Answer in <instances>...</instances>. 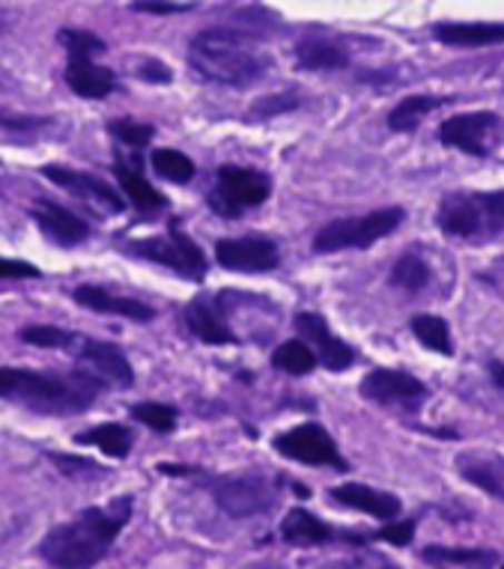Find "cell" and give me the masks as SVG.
I'll use <instances>...</instances> for the list:
<instances>
[{
	"mask_svg": "<svg viewBox=\"0 0 504 569\" xmlns=\"http://www.w3.org/2000/svg\"><path fill=\"white\" fill-rule=\"evenodd\" d=\"M108 134H111L113 140H120L122 147H129V150H144V147H150V140L156 138V126L120 117V120L108 122Z\"/></svg>",
	"mask_w": 504,
	"mask_h": 569,
	"instance_id": "d590c367",
	"label": "cell"
},
{
	"mask_svg": "<svg viewBox=\"0 0 504 569\" xmlns=\"http://www.w3.org/2000/svg\"><path fill=\"white\" fill-rule=\"evenodd\" d=\"M275 450H278L284 459H293V462H302V466H328L337 468V471H349V462L344 459L340 448L335 445V439L328 436V430L323 423H299L293 430L275 436Z\"/></svg>",
	"mask_w": 504,
	"mask_h": 569,
	"instance_id": "8fae6325",
	"label": "cell"
},
{
	"mask_svg": "<svg viewBox=\"0 0 504 569\" xmlns=\"http://www.w3.org/2000/svg\"><path fill=\"white\" fill-rule=\"evenodd\" d=\"M152 170L159 173L161 179H168V182H177V186H186L191 182L197 173L195 161L188 159L186 152L179 150H168V147H161V150H152Z\"/></svg>",
	"mask_w": 504,
	"mask_h": 569,
	"instance_id": "1f68e13d",
	"label": "cell"
},
{
	"mask_svg": "<svg viewBox=\"0 0 504 569\" xmlns=\"http://www.w3.org/2000/svg\"><path fill=\"white\" fill-rule=\"evenodd\" d=\"M138 76L144 78V81H150V84H170L174 72H170L161 60H144V63L138 66Z\"/></svg>",
	"mask_w": 504,
	"mask_h": 569,
	"instance_id": "b9f144b4",
	"label": "cell"
},
{
	"mask_svg": "<svg viewBox=\"0 0 504 569\" xmlns=\"http://www.w3.org/2000/svg\"><path fill=\"white\" fill-rule=\"evenodd\" d=\"M57 42L66 51V87L81 99H108L117 90V76L108 66H99L93 60L99 51H105V42L90 30L63 28L57 33Z\"/></svg>",
	"mask_w": 504,
	"mask_h": 569,
	"instance_id": "8992f818",
	"label": "cell"
},
{
	"mask_svg": "<svg viewBox=\"0 0 504 569\" xmlns=\"http://www.w3.org/2000/svg\"><path fill=\"white\" fill-rule=\"evenodd\" d=\"M188 63L209 84L248 90L271 69L263 39L239 28H206L188 46Z\"/></svg>",
	"mask_w": 504,
	"mask_h": 569,
	"instance_id": "7a4b0ae2",
	"label": "cell"
},
{
	"mask_svg": "<svg viewBox=\"0 0 504 569\" xmlns=\"http://www.w3.org/2000/svg\"><path fill=\"white\" fill-rule=\"evenodd\" d=\"M358 393L370 400L374 406L383 409H401L409 415H418L429 397V388L421 382L418 376L406 373V370H388V367H376L365 376V382L358 385Z\"/></svg>",
	"mask_w": 504,
	"mask_h": 569,
	"instance_id": "30bf717a",
	"label": "cell"
},
{
	"mask_svg": "<svg viewBox=\"0 0 504 569\" xmlns=\"http://www.w3.org/2000/svg\"><path fill=\"white\" fill-rule=\"evenodd\" d=\"M457 471L463 475V480H468L472 486H477V489H484L490 498H495V501H502V462L498 459H481V457H472V453H466V457L457 459Z\"/></svg>",
	"mask_w": 504,
	"mask_h": 569,
	"instance_id": "83f0119b",
	"label": "cell"
},
{
	"mask_svg": "<svg viewBox=\"0 0 504 569\" xmlns=\"http://www.w3.org/2000/svg\"><path fill=\"white\" fill-rule=\"evenodd\" d=\"M299 104H302L299 90H280V93L260 96V99L248 108V120H271V117H284V113L296 111Z\"/></svg>",
	"mask_w": 504,
	"mask_h": 569,
	"instance_id": "e575fe53",
	"label": "cell"
},
{
	"mask_svg": "<svg viewBox=\"0 0 504 569\" xmlns=\"http://www.w3.org/2000/svg\"><path fill=\"white\" fill-rule=\"evenodd\" d=\"M433 37L448 48H486L502 42L504 28L498 21H436Z\"/></svg>",
	"mask_w": 504,
	"mask_h": 569,
	"instance_id": "603a6c76",
	"label": "cell"
},
{
	"mask_svg": "<svg viewBox=\"0 0 504 569\" xmlns=\"http://www.w3.org/2000/svg\"><path fill=\"white\" fill-rule=\"evenodd\" d=\"M117 248L122 253H129V257H138V260L156 262V266L177 271L179 278L195 280V283H204L206 274H209L206 253L186 233V224H182L179 216H170L168 233L165 236H150V239H138V242H120Z\"/></svg>",
	"mask_w": 504,
	"mask_h": 569,
	"instance_id": "5b68a950",
	"label": "cell"
},
{
	"mask_svg": "<svg viewBox=\"0 0 504 569\" xmlns=\"http://www.w3.org/2000/svg\"><path fill=\"white\" fill-rule=\"evenodd\" d=\"M30 218L37 221L48 242L60 244V248H76L90 239V224L78 212H69L66 206L55 200H37L30 206Z\"/></svg>",
	"mask_w": 504,
	"mask_h": 569,
	"instance_id": "ac0fdd59",
	"label": "cell"
},
{
	"mask_svg": "<svg viewBox=\"0 0 504 569\" xmlns=\"http://www.w3.org/2000/svg\"><path fill=\"white\" fill-rule=\"evenodd\" d=\"M280 540L293 546V549H319L328 542H349V546H367L370 533L355 531H337L328 522H323L319 516H314L305 507H293L290 513L284 516L280 522Z\"/></svg>",
	"mask_w": 504,
	"mask_h": 569,
	"instance_id": "4fadbf2b",
	"label": "cell"
},
{
	"mask_svg": "<svg viewBox=\"0 0 504 569\" xmlns=\"http://www.w3.org/2000/svg\"><path fill=\"white\" fill-rule=\"evenodd\" d=\"M76 441L78 445H90V448L102 450L105 457L126 459L131 453V445H135V432L126 423L108 420V423H99L93 430L76 436Z\"/></svg>",
	"mask_w": 504,
	"mask_h": 569,
	"instance_id": "4316f807",
	"label": "cell"
},
{
	"mask_svg": "<svg viewBox=\"0 0 504 569\" xmlns=\"http://www.w3.org/2000/svg\"><path fill=\"white\" fill-rule=\"evenodd\" d=\"M48 117H28V113H10L0 108V129L16 131V134H30V131L48 126Z\"/></svg>",
	"mask_w": 504,
	"mask_h": 569,
	"instance_id": "74e56055",
	"label": "cell"
},
{
	"mask_svg": "<svg viewBox=\"0 0 504 569\" xmlns=\"http://www.w3.org/2000/svg\"><path fill=\"white\" fill-rule=\"evenodd\" d=\"M296 66L305 72H337L349 66V51L332 39L305 37L296 46Z\"/></svg>",
	"mask_w": 504,
	"mask_h": 569,
	"instance_id": "cb8c5ba5",
	"label": "cell"
},
{
	"mask_svg": "<svg viewBox=\"0 0 504 569\" xmlns=\"http://www.w3.org/2000/svg\"><path fill=\"white\" fill-rule=\"evenodd\" d=\"M135 12H152V16H174V12H186V3H174V0H135L131 3Z\"/></svg>",
	"mask_w": 504,
	"mask_h": 569,
	"instance_id": "60d3db41",
	"label": "cell"
},
{
	"mask_svg": "<svg viewBox=\"0 0 504 569\" xmlns=\"http://www.w3.org/2000/svg\"><path fill=\"white\" fill-rule=\"evenodd\" d=\"M131 510H135L131 495L113 498L111 507H85L76 519L55 525L42 537L39 555L55 569H93L129 525Z\"/></svg>",
	"mask_w": 504,
	"mask_h": 569,
	"instance_id": "6da1fadb",
	"label": "cell"
},
{
	"mask_svg": "<svg viewBox=\"0 0 504 569\" xmlns=\"http://www.w3.org/2000/svg\"><path fill=\"white\" fill-rule=\"evenodd\" d=\"M296 331L314 343L310 352L317 358V365L326 367L328 373H344V370H349L355 365V358H358L353 346L344 343L340 337H335V331L328 328L323 313H314V310L296 313Z\"/></svg>",
	"mask_w": 504,
	"mask_h": 569,
	"instance_id": "9a60e30c",
	"label": "cell"
},
{
	"mask_svg": "<svg viewBox=\"0 0 504 569\" xmlns=\"http://www.w3.org/2000/svg\"><path fill=\"white\" fill-rule=\"evenodd\" d=\"M19 340H24L30 346H39V349H76L81 335L57 326H28L19 331Z\"/></svg>",
	"mask_w": 504,
	"mask_h": 569,
	"instance_id": "d6a6232c",
	"label": "cell"
},
{
	"mask_svg": "<svg viewBox=\"0 0 504 569\" xmlns=\"http://www.w3.org/2000/svg\"><path fill=\"white\" fill-rule=\"evenodd\" d=\"M498 126L495 111L457 113L439 126V140L451 150H459L472 159H490V134Z\"/></svg>",
	"mask_w": 504,
	"mask_h": 569,
	"instance_id": "2e32d148",
	"label": "cell"
},
{
	"mask_svg": "<svg viewBox=\"0 0 504 569\" xmlns=\"http://www.w3.org/2000/svg\"><path fill=\"white\" fill-rule=\"evenodd\" d=\"M271 367L287 376H308L317 367V358L302 340H287L271 352Z\"/></svg>",
	"mask_w": 504,
	"mask_h": 569,
	"instance_id": "4dcf8cb0",
	"label": "cell"
},
{
	"mask_svg": "<svg viewBox=\"0 0 504 569\" xmlns=\"http://www.w3.org/2000/svg\"><path fill=\"white\" fill-rule=\"evenodd\" d=\"M406 221L403 206H385L374 209L367 216L355 218H335L326 227H319L314 236V253H337V251H365L383 242Z\"/></svg>",
	"mask_w": 504,
	"mask_h": 569,
	"instance_id": "52a82bcc",
	"label": "cell"
},
{
	"mask_svg": "<svg viewBox=\"0 0 504 569\" xmlns=\"http://www.w3.org/2000/svg\"><path fill=\"white\" fill-rule=\"evenodd\" d=\"M490 376H493V385L502 391L504 388V367L502 361H490Z\"/></svg>",
	"mask_w": 504,
	"mask_h": 569,
	"instance_id": "7bdbcfd3",
	"label": "cell"
},
{
	"mask_svg": "<svg viewBox=\"0 0 504 569\" xmlns=\"http://www.w3.org/2000/svg\"><path fill=\"white\" fill-rule=\"evenodd\" d=\"M76 358L85 365L87 373L105 382V388L108 385H113V388H131L135 385V370H131L129 358L111 340L81 337L76 346Z\"/></svg>",
	"mask_w": 504,
	"mask_h": 569,
	"instance_id": "e0dca14e",
	"label": "cell"
},
{
	"mask_svg": "<svg viewBox=\"0 0 504 569\" xmlns=\"http://www.w3.org/2000/svg\"><path fill=\"white\" fill-rule=\"evenodd\" d=\"M113 177H117V186H120L117 191L144 216H156L161 209H168V197L161 194L159 188H152L150 179L140 173V159L126 164L122 156H117L113 159Z\"/></svg>",
	"mask_w": 504,
	"mask_h": 569,
	"instance_id": "7402d4cb",
	"label": "cell"
},
{
	"mask_svg": "<svg viewBox=\"0 0 504 569\" xmlns=\"http://www.w3.org/2000/svg\"><path fill=\"white\" fill-rule=\"evenodd\" d=\"M448 102L445 96H433V93H412L406 96L403 102H397L388 113V129L397 131V134H412L418 129L424 117H429L433 111H439L442 104Z\"/></svg>",
	"mask_w": 504,
	"mask_h": 569,
	"instance_id": "484cf974",
	"label": "cell"
},
{
	"mask_svg": "<svg viewBox=\"0 0 504 569\" xmlns=\"http://www.w3.org/2000/svg\"><path fill=\"white\" fill-rule=\"evenodd\" d=\"M412 335L418 340L424 349L436 355H445L451 358L454 355V340H451V326L442 317H433V313H418V317H412L409 322Z\"/></svg>",
	"mask_w": 504,
	"mask_h": 569,
	"instance_id": "f1b7e54d",
	"label": "cell"
},
{
	"mask_svg": "<svg viewBox=\"0 0 504 569\" xmlns=\"http://www.w3.org/2000/svg\"><path fill=\"white\" fill-rule=\"evenodd\" d=\"M105 382L87 370H24V367H0V400L37 411V415H85L96 406Z\"/></svg>",
	"mask_w": 504,
	"mask_h": 569,
	"instance_id": "3957f363",
	"label": "cell"
},
{
	"mask_svg": "<svg viewBox=\"0 0 504 569\" xmlns=\"http://www.w3.org/2000/svg\"><path fill=\"white\" fill-rule=\"evenodd\" d=\"M131 418L144 423V427H150L152 432H174L177 430V420H179V411L168 402H135L131 406Z\"/></svg>",
	"mask_w": 504,
	"mask_h": 569,
	"instance_id": "836d02e7",
	"label": "cell"
},
{
	"mask_svg": "<svg viewBox=\"0 0 504 569\" xmlns=\"http://www.w3.org/2000/svg\"><path fill=\"white\" fill-rule=\"evenodd\" d=\"M72 299L81 308L93 310V313L126 317L131 322H150V319H156V308H150L147 301L129 299V296H113L108 287H99V283H81L78 290H72Z\"/></svg>",
	"mask_w": 504,
	"mask_h": 569,
	"instance_id": "44dd1931",
	"label": "cell"
},
{
	"mask_svg": "<svg viewBox=\"0 0 504 569\" xmlns=\"http://www.w3.org/2000/svg\"><path fill=\"white\" fill-rule=\"evenodd\" d=\"M51 462H55L66 477H78L81 471H90V475H99V466H96L93 459L87 457H76V453H46Z\"/></svg>",
	"mask_w": 504,
	"mask_h": 569,
	"instance_id": "f35d334b",
	"label": "cell"
},
{
	"mask_svg": "<svg viewBox=\"0 0 504 569\" xmlns=\"http://www.w3.org/2000/svg\"><path fill=\"white\" fill-rule=\"evenodd\" d=\"M328 498L340 507H349V510H362V513L374 516L379 522H394L403 510L397 495L383 492V489H374V486L365 483L332 486V489H328Z\"/></svg>",
	"mask_w": 504,
	"mask_h": 569,
	"instance_id": "ffe728a7",
	"label": "cell"
},
{
	"mask_svg": "<svg viewBox=\"0 0 504 569\" xmlns=\"http://www.w3.org/2000/svg\"><path fill=\"white\" fill-rule=\"evenodd\" d=\"M421 558L433 567H459V569H495L498 551L472 549V546H427Z\"/></svg>",
	"mask_w": 504,
	"mask_h": 569,
	"instance_id": "d4e9b609",
	"label": "cell"
},
{
	"mask_svg": "<svg viewBox=\"0 0 504 569\" xmlns=\"http://www.w3.org/2000/svg\"><path fill=\"white\" fill-rule=\"evenodd\" d=\"M436 224L451 239L493 242L504 230V191H451L442 197Z\"/></svg>",
	"mask_w": 504,
	"mask_h": 569,
	"instance_id": "277c9868",
	"label": "cell"
},
{
	"mask_svg": "<svg viewBox=\"0 0 504 569\" xmlns=\"http://www.w3.org/2000/svg\"><path fill=\"white\" fill-rule=\"evenodd\" d=\"M271 194V179L260 170L239 168V164H221L215 170V182L206 194V203L218 218H243L245 209L263 206Z\"/></svg>",
	"mask_w": 504,
	"mask_h": 569,
	"instance_id": "ba28073f",
	"label": "cell"
},
{
	"mask_svg": "<svg viewBox=\"0 0 504 569\" xmlns=\"http://www.w3.org/2000/svg\"><path fill=\"white\" fill-rule=\"evenodd\" d=\"M42 271L30 266L28 260H12V257H0V280H28L39 278Z\"/></svg>",
	"mask_w": 504,
	"mask_h": 569,
	"instance_id": "ab89813d",
	"label": "cell"
},
{
	"mask_svg": "<svg viewBox=\"0 0 504 569\" xmlns=\"http://www.w3.org/2000/svg\"><path fill=\"white\" fill-rule=\"evenodd\" d=\"M215 262L227 271H239V274H263V271H275L280 266L278 242L263 233L234 236V239H221L215 242Z\"/></svg>",
	"mask_w": 504,
	"mask_h": 569,
	"instance_id": "7c38bea8",
	"label": "cell"
},
{
	"mask_svg": "<svg viewBox=\"0 0 504 569\" xmlns=\"http://www.w3.org/2000/svg\"><path fill=\"white\" fill-rule=\"evenodd\" d=\"M379 569H401V567H397V563H383Z\"/></svg>",
	"mask_w": 504,
	"mask_h": 569,
	"instance_id": "ee69618b",
	"label": "cell"
},
{
	"mask_svg": "<svg viewBox=\"0 0 504 569\" xmlns=\"http://www.w3.org/2000/svg\"><path fill=\"white\" fill-rule=\"evenodd\" d=\"M278 477L269 475H225L206 480V489L213 492L215 505L234 519H251V516L269 513L278 505Z\"/></svg>",
	"mask_w": 504,
	"mask_h": 569,
	"instance_id": "9c48e42d",
	"label": "cell"
},
{
	"mask_svg": "<svg viewBox=\"0 0 504 569\" xmlns=\"http://www.w3.org/2000/svg\"><path fill=\"white\" fill-rule=\"evenodd\" d=\"M42 177H46L48 182H55L57 188H66V191L76 194L78 200H87V203L99 206L108 216H117V212L126 209V197H122L113 186H108L102 177H96V173L63 168V164H42Z\"/></svg>",
	"mask_w": 504,
	"mask_h": 569,
	"instance_id": "5bb4252c",
	"label": "cell"
},
{
	"mask_svg": "<svg viewBox=\"0 0 504 569\" xmlns=\"http://www.w3.org/2000/svg\"><path fill=\"white\" fill-rule=\"evenodd\" d=\"M418 531V522L415 519H403V522H385L379 531L370 533V540L388 542V546H409L412 537Z\"/></svg>",
	"mask_w": 504,
	"mask_h": 569,
	"instance_id": "8d00e7d4",
	"label": "cell"
},
{
	"mask_svg": "<svg viewBox=\"0 0 504 569\" xmlns=\"http://www.w3.org/2000/svg\"><path fill=\"white\" fill-rule=\"evenodd\" d=\"M182 322L191 335L206 346H234L236 335L230 322H227L225 310H221V299L213 296H197L182 310Z\"/></svg>",
	"mask_w": 504,
	"mask_h": 569,
	"instance_id": "d6986e66",
	"label": "cell"
},
{
	"mask_svg": "<svg viewBox=\"0 0 504 569\" xmlns=\"http://www.w3.org/2000/svg\"><path fill=\"white\" fill-rule=\"evenodd\" d=\"M429 278H433V271H429L427 260H424V257L415 251L403 253L401 260L394 262L392 274H388L392 287L412 292V296H418L421 290H427Z\"/></svg>",
	"mask_w": 504,
	"mask_h": 569,
	"instance_id": "f546056e",
	"label": "cell"
}]
</instances>
